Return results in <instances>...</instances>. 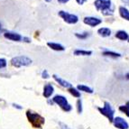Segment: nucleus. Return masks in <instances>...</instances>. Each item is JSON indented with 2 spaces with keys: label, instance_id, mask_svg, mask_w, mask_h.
<instances>
[{
  "label": "nucleus",
  "instance_id": "nucleus-1",
  "mask_svg": "<svg viewBox=\"0 0 129 129\" xmlns=\"http://www.w3.org/2000/svg\"><path fill=\"white\" fill-rule=\"evenodd\" d=\"M94 5L98 11H100L104 15H112L114 12L111 0H95Z\"/></svg>",
  "mask_w": 129,
  "mask_h": 129
},
{
  "label": "nucleus",
  "instance_id": "nucleus-2",
  "mask_svg": "<svg viewBox=\"0 0 129 129\" xmlns=\"http://www.w3.org/2000/svg\"><path fill=\"white\" fill-rule=\"evenodd\" d=\"M11 63L15 67L28 66L32 63V60L26 56H16L11 60Z\"/></svg>",
  "mask_w": 129,
  "mask_h": 129
},
{
  "label": "nucleus",
  "instance_id": "nucleus-3",
  "mask_svg": "<svg viewBox=\"0 0 129 129\" xmlns=\"http://www.w3.org/2000/svg\"><path fill=\"white\" fill-rule=\"evenodd\" d=\"M59 15L64 20V22H66L67 24H77L78 21H79V17H78L76 15L70 14V13H68V12H65V11H60V12H59Z\"/></svg>",
  "mask_w": 129,
  "mask_h": 129
},
{
  "label": "nucleus",
  "instance_id": "nucleus-4",
  "mask_svg": "<svg viewBox=\"0 0 129 129\" xmlns=\"http://www.w3.org/2000/svg\"><path fill=\"white\" fill-rule=\"evenodd\" d=\"M27 116L29 121L32 123V125L35 127H40L44 123V119L42 116H40L37 114H34L30 111L27 112Z\"/></svg>",
  "mask_w": 129,
  "mask_h": 129
},
{
  "label": "nucleus",
  "instance_id": "nucleus-5",
  "mask_svg": "<svg viewBox=\"0 0 129 129\" xmlns=\"http://www.w3.org/2000/svg\"><path fill=\"white\" fill-rule=\"evenodd\" d=\"M99 110L101 112V114L105 115L110 121H113V116H114V109L112 108L111 105L108 102H106L103 108H99Z\"/></svg>",
  "mask_w": 129,
  "mask_h": 129
},
{
  "label": "nucleus",
  "instance_id": "nucleus-6",
  "mask_svg": "<svg viewBox=\"0 0 129 129\" xmlns=\"http://www.w3.org/2000/svg\"><path fill=\"white\" fill-rule=\"evenodd\" d=\"M83 22H84V24H88V25L90 26V27H95V26H97L101 24L102 20L98 17H94V16H86V17H84Z\"/></svg>",
  "mask_w": 129,
  "mask_h": 129
},
{
  "label": "nucleus",
  "instance_id": "nucleus-7",
  "mask_svg": "<svg viewBox=\"0 0 129 129\" xmlns=\"http://www.w3.org/2000/svg\"><path fill=\"white\" fill-rule=\"evenodd\" d=\"M4 36L6 37L8 40L11 41H15V42H20L23 40V37L22 35H20L17 33H13V32H7L4 34Z\"/></svg>",
  "mask_w": 129,
  "mask_h": 129
},
{
  "label": "nucleus",
  "instance_id": "nucleus-8",
  "mask_svg": "<svg viewBox=\"0 0 129 129\" xmlns=\"http://www.w3.org/2000/svg\"><path fill=\"white\" fill-rule=\"evenodd\" d=\"M114 125L116 127L119 129H127L128 128V124L121 117H116L114 119Z\"/></svg>",
  "mask_w": 129,
  "mask_h": 129
},
{
  "label": "nucleus",
  "instance_id": "nucleus-9",
  "mask_svg": "<svg viewBox=\"0 0 129 129\" xmlns=\"http://www.w3.org/2000/svg\"><path fill=\"white\" fill-rule=\"evenodd\" d=\"M53 101L58 104V105H60V107H62V108H64V107H66L68 105L67 99L62 96H55L53 99Z\"/></svg>",
  "mask_w": 129,
  "mask_h": 129
},
{
  "label": "nucleus",
  "instance_id": "nucleus-10",
  "mask_svg": "<svg viewBox=\"0 0 129 129\" xmlns=\"http://www.w3.org/2000/svg\"><path fill=\"white\" fill-rule=\"evenodd\" d=\"M119 14L122 18H124L126 21H129V10L125 7H119L118 8Z\"/></svg>",
  "mask_w": 129,
  "mask_h": 129
},
{
  "label": "nucleus",
  "instance_id": "nucleus-11",
  "mask_svg": "<svg viewBox=\"0 0 129 129\" xmlns=\"http://www.w3.org/2000/svg\"><path fill=\"white\" fill-rule=\"evenodd\" d=\"M98 34L102 37H108L111 35V30L108 27H101L98 30Z\"/></svg>",
  "mask_w": 129,
  "mask_h": 129
},
{
  "label": "nucleus",
  "instance_id": "nucleus-12",
  "mask_svg": "<svg viewBox=\"0 0 129 129\" xmlns=\"http://www.w3.org/2000/svg\"><path fill=\"white\" fill-rule=\"evenodd\" d=\"M116 37L121 41H125V40H128L129 39V35L125 31H123V30H120L118 32H116Z\"/></svg>",
  "mask_w": 129,
  "mask_h": 129
},
{
  "label": "nucleus",
  "instance_id": "nucleus-13",
  "mask_svg": "<svg viewBox=\"0 0 129 129\" xmlns=\"http://www.w3.org/2000/svg\"><path fill=\"white\" fill-rule=\"evenodd\" d=\"M47 45L49 46L51 49L54 50V51H64L65 48L64 46H62L61 44H60V43H48Z\"/></svg>",
  "mask_w": 129,
  "mask_h": 129
},
{
  "label": "nucleus",
  "instance_id": "nucleus-14",
  "mask_svg": "<svg viewBox=\"0 0 129 129\" xmlns=\"http://www.w3.org/2000/svg\"><path fill=\"white\" fill-rule=\"evenodd\" d=\"M53 93V87L51 84H47L44 87V91H43V96L45 98H49L51 95Z\"/></svg>",
  "mask_w": 129,
  "mask_h": 129
},
{
  "label": "nucleus",
  "instance_id": "nucleus-15",
  "mask_svg": "<svg viewBox=\"0 0 129 129\" xmlns=\"http://www.w3.org/2000/svg\"><path fill=\"white\" fill-rule=\"evenodd\" d=\"M53 79L56 80V81L58 82L60 85H61L62 87H65V88H69V87L71 86V84H70L69 82H67L66 80H62V79H60V78H59L57 75H53Z\"/></svg>",
  "mask_w": 129,
  "mask_h": 129
},
{
  "label": "nucleus",
  "instance_id": "nucleus-16",
  "mask_svg": "<svg viewBox=\"0 0 129 129\" xmlns=\"http://www.w3.org/2000/svg\"><path fill=\"white\" fill-rule=\"evenodd\" d=\"M74 54L77 56H88L92 54L91 51H84V50H75L74 51Z\"/></svg>",
  "mask_w": 129,
  "mask_h": 129
},
{
  "label": "nucleus",
  "instance_id": "nucleus-17",
  "mask_svg": "<svg viewBox=\"0 0 129 129\" xmlns=\"http://www.w3.org/2000/svg\"><path fill=\"white\" fill-rule=\"evenodd\" d=\"M75 36L79 39H81V40H85L87 39L88 37L90 36V34L88 32H84V33H81V34H79V33H76L75 34Z\"/></svg>",
  "mask_w": 129,
  "mask_h": 129
},
{
  "label": "nucleus",
  "instance_id": "nucleus-18",
  "mask_svg": "<svg viewBox=\"0 0 129 129\" xmlns=\"http://www.w3.org/2000/svg\"><path fill=\"white\" fill-rule=\"evenodd\" d=\"M103 55L104 56H110V57H114V58H118V57L121 56V54L117 53V52H111V51H105V52H103Z\"/></svg>",
  "mask_w": 129,
  "mask_h": 129
},
{
  "label": "nucleus",
  "instance_id": "nucleus-19",
  "mask_svg": "<svg viewBox=\"0 0 129 129\" xmlns=\"http://www.w3.org/2000/svg\"><path fill=\"white\" fill-rule=\"evenodd\" d=\"M78 89H80L81 91H85V92H88V93H92L93 90L90 88H88L87 86H84V85H79L78 86Z\"/></svg>",
  "mask_w": 129,
  "mask_h": 129
},
{
  "label": "nucleus",
  "instance_id": "nucleus-20",
  "mask_svg": "<svg viewBox=\"0 0 129 129\" xmlns=\"http://www.w3.org/2000/svg\"><path fill=\"white\" fill-rule=\"evenodd\" d=\"M70 92H71V94L73 95V96H75V97H77V98H80V93L79 92V91H78L77 89H75L74 88H70Z\"/></svg>",
  "mask_w": 129,
  "mask_h": 129
},
{
  "label": "nucleus",
  "instance_id": "nucleus-21",
  "mask_svg": "<svg viewBox=\"0 0 129 129\" xmlns=\"http://www.w3.org/2000/svg\"><path fill=\"white\" fill-rule=\"evenodd\" d=\"M119 109H120L121 111L125 112V114H126V116H129V109L126 108V107H125V106H121L120 108H119Z\"/></svg>",
  "mask_w": 129,
  "mask_h": 129
},
{
  "label": "nucleus",
  "instance_id": "nucleus-22",
  "mask_svg": "<svg viewBox=\"0 0 129 129\" xmlns=\"http://www.w3.org/2000/svg\"><path fill=\"white\" fill-rule=\"evenodd\" d=\"M6 66H7V60H5V59H1V58H0V69L5 68Z\"/></svg>",
  "mask_w": 129,
  "mask_h": 129
},
{
  "label": "nucleus",
  "instance_id": "nucleus-23",
  "mask_svg": "<svg viewBox=\"0 0 129 129\" xmlns=\"http://www.w3.org/2000/svg\"><path fill=\"white\" fill-rule=\"evenodd\" d=\"M77 105H78V112H79V113H81L82 107H81V100H80V99H79V100H78Z\"/></svg>",
  "mask_w": 129,
  "mask_h": 129
},
{
  "label": "nucleus",
  "instance_id": "nucleus-24",
  "mask_svg": "<svg viewBox=\"0 0 129 129\" xmlns=\"http://www.w3.org/2000/svg\"><path fill=\"white\" fill-rule=\"evenodd\" d=\"M42 76H43V79H48V78L50 77L49 74H48V72H47V71H45V70H44V71H43V73H42Z\"/></svg>",
  "mask_w": 129,
  "mask_h": 129
},
{
  "label": "nucleus",
  "instance_id": "nucleus-25",
  "mask_svg": "<svg viewBox=\"0 0 129 129\" xmlns=\"http://www.w3.org/2000/svg\"><path fill=\"white\" fill-rule=\"evenodd\" d=\"M87 1H88V0H76V2H77L79 5H80V6H81V5H83L84 3H86Z\"/></svg>",
  "mask_w": 129,
  "mask_h": 129
},
{
  "label": "nucleus",
  "instance_id": "nucleus-26",
  "mask_svg": "<svg viewBox=\"0 0 129 129\" xmlns=\"http://www.w3.org/2000/svg\"><path fill=\"white\" fill-rule=\"evenodd\" d=\"M63 108H64L65 111H70V110L71 109V105H67L66 107H64Z\"/></svg>",
  "mask_w": 129,
  "mask_h": 129
},
{
  "label": "nucleus",
  "instance_id": "nucleus-27",
  "mask_svg": "<svg viewBox=\"0 0 129 129\" xmlns=\"http://www.w3.org/2000/svg\"><path fill=\"white\" fill-rule=\"evenodd\" d=\"M70 0H58V2L60 3V4H65V3L69 2Z\"/></svg>",
  "mask_w": 129,
  "mask_h": 129
},
{
  "label": "nucleus",
  "instance_id": "nucleus-28",
  "mask_svg": "<svg viewBox=\"0 0 129 129\" xmlns=\"http://www.w3.org/2000/svg\"><path fill=\"white\" fill-rule=\"evenodd\" d=\"M23 40H24V42H26V43H30L31 40L29 38H27V37H23Z\"/></svg>",
  "mask_w": 129,
  "mask_h": 129
},
{
  "label": "nucleus",
  "instance_id": "nucleus-29",
  "mask_svg": "<svg viewBox=\"0 0 129 129\" xmlns=\"http://www.w3.org/2000/svg\"><path fill=\"white\" fill-rule=\"evenodd\" d=\"M122 2H124L125 4H126V5H128L129 6V0H121Z\"/></svg>",
  "mask_w": 129,
  "mask_h": 129
},
{
  "label": "nucleus",
  "instance_id": "nucleus-30",
  "mask_svg": "<svg viewBox=\"0 0 129 129\" xmlns=\"http://www.w3.org/2000/svg\"><path fill=\"white\" fill-rule=\"evenodd\" d=\"M125 107H126V108H128V109H129V101H128V102H127V103H126V105H125Z\"/></svg>",
  "mask_w": 129,
  "mask_h": 129
},
{
  "label": "nucleus",
  "instance_id": "nucleus-31",
  "mask_svg": "<svg viewBox=\"0 0 129 129\" xmlns=\"http://www.w3.org/2000/svg\"><path fill=\"white\" fill-rule=\"evenodd\" d=\"M62 125V129H68V127L65 126V125Z\"/></svg>",
  "mask_w": 129,
  "mask_h": 129
},
{
  "label": "nucleus",
  "instance_id": "nucleus-32",
  "mask_svg": "<svg viewBox=\"0 0 129 129\" xmlns=\"http://www.w3.org/2000/svg\"><path fill=\"white\" fill-rule=\"evenodd\" d=\"M1 31H2V24L0 23V33H1Z\"/></svg>",
  "mask_w": 129,
  "mask_h": 129
},
{
  "label": "nucleus",
  "instance_id": "nucleus-33",
  "mask_svg": "<svg viewBox=\"0 0 129 129\" xmlns=\"http://www.w3.org/2000/svg\"><path fill=\"white\" fill-rule=\"evenodd\" d=\"M125 77H126V79H128L129 80V73H127L126 75H125Z\"/></svg>",
  "mask_w": 129,
  "mask_h": 129
},
{
  "label": "nucleus",
  "instance_id": "nucleus-34",
  "mask_svg": "<svg viewBox=\"0 0 129 129\" xmlns=\"http://www.w3.org/2000/svg\"><path fill=\"white\" fill-rule=\"evenodd\" d=\"M44 1H46V2H48V3H49V2H51V1H52V0H44Z\"/></svg>",
  "mask_w": 129,
  "mask_h": 129
},
{
  "label": "nucleus",
  "instance_id": "nucleus-35",
  "mask_svg": "<svg viewBox=\"0 0 129 129\" xmlns=\"http://www.w3.org/2000/svg\"><path fill=\"white\" fill-rule=\"evenodd\" d=\"M128 42H129V39H128Z\"/></svg>",
  "mask_w": 129,
  "mask_h": 129
}]
</instances>
